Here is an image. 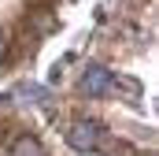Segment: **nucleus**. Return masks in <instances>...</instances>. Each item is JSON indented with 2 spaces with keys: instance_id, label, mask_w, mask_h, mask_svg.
Wrapping results in <instances>:
<instances>
[{
  "instance_id": "obj_1",
  "label": "nucleus",
  "mask_w": 159,
  "mask_h": 156,
  "mask_svg": "<svg viewBox=\"0 0 159 156\" xmlns=\"http://www.w3.org/2000/svg\"><path fill=\"white\" fill-rule=\"evenodd\" d=\"M81 89H85L89 97H107V93L115 89V78H111V71H107V67L93 63V67L85 71V78H81Z\"/></svg>"
},
{
  "instance_id": "obj_2",
  "label": "nucleus",
  "mask_w": 159,
  "mask_h": 156,
  "mask_svg": "<svg viewBox=\"0 0 159 156\" xmlns=\"http://www.w3.org/2000/svg\"><path fill=\"white\" fill-rule=\"evenodd\" d=\"M67 141L81 149V153H89V149H96V123H89V119H78L70 130H67Z\"/></svg>"
},
{
  "instance_id": "obj_3",
  "label": "nucleus",
  "mask_w": 159,
  "mask_h": 156,
  "mask_svg": "<svg viewBox=\"0 0 159 156\" xmlns=\"http://www.w3.org/2000/svg\"><path fill=\"white\" fill-rule=\"evenodd\" d=\"M11 156H44L37 138H19L15 145H11Z\"/></svg>"
},
{
  "instance_id": "obj_4",
  "label": "nucleus",
  "mask_w": 159,
  "mask_h": 156,
  "mask_svg": "<svg viewBox=\"0 0 159 156\" xmlns=\"http://www.w3.org/2000/svg\"><path fill=\"white\" fill-rule=\"evenodd\" d=\"M4 56H7V41L0 37V63H4Z\"/></svg>"
}]
</instances>
